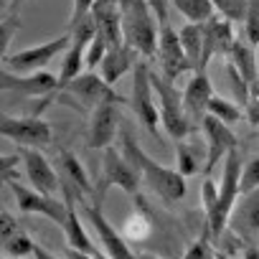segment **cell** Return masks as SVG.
<instances>
[{
    "instance_id": "6da1fadb",
    "label": "cell",
    "mask_w": 259,
    "mask_h": 259,
    "mask_svg": "<svg viewBox=\"0 0 259 259\" xmlns=\"http://www.w3.org/2000/svg\"><path fill=\"white\" fill-rule=\"evenodd\" d=\"M119 150L124 153V158L135 165V170L140 173V181L143 186L155 193L163 203H178L186 198L188 193V186H186V178L176 170V168H168L163 163H158L155 158H150L135 140L133 130H130L124 122H122V130H119Z\"/></svg>"
},
{
    "instance_id": "7a4b0ae2",
    "label": "cell",
    "mask_w": 259,
    "mask_h": 259,
    "mask_svg": "<svg viewBox=\"0 0 259 259\" xmlns=\"http://www.w3.org/2000/svg\"><path fill=\"white\" fill-rule=\"evenodd\" d=\"M122 33L124 44L140 56L150 59L158 54L160 21L155 18L148 0H124L122 3Z\"/></svg>"
},
{
    "instance_id": "3957f363",
    "label": "cell",
    "mask_w": 259,
    "mask_h": 259,
    "mask_svg": "<svg viewBox=\"0 0 259 259\" xmlns=\"http://www.w3.org/2000/svg\"><path fill=\"white\" fill-rule=\"evenodd\" d=\"M241 170H244V160H241L239 150H231L224 160V173H221V181H219V203L203 221V229L208 231V236L213 241H219L221 234L229 229L231 211H234V206L241 196V191H239Z\"/></svg>"
},
{
    "instance_id": "277c9868",
    "label": "cell",
    "mask_w": 259,
    "mask_h": 259,
    "mask_svg": "<svg viewBox=\"0 0 259 259\" xmlns=\"http://www.w3.org/2000/svg\"><path fill=\"white\" fill-rule=\"evenodd\" d=\"M153 89H155V99H158V109H160V124L165 133L178 143V140H186L191 138L193 133V122L186 112V104H183V94L181 89L176 87V81L165 79L160 71L155 74L153 71Z\"/></svg>"
},
{
    "instance_id": "5b68a950",
    "label": "cell",
    "mask_w": 259,
    "mask_h": 259,
    "mask_svg": "<svg viewBox=\"0 0 259 259\" xmlns=\"http://www.w3.org/2000/svg\"><path fill=\"white\" fill-rule=\"evenodd\" d=\"M143 181L140 173L135 170V165L124 158V153H119L117 148H107L102 153V163H99V178L94 183V201L97 206L104 203V196L109 188H122L130 196H138Z\"/></svg>"
},
{
    "instance_id": "8992f818",
    "label": "cell",
    "mask_w": 259,
    "mask_h": 259,
    "mask_svg": "<svg viewBox=\"0 0 259 259\" xmlns=\"http://www.w3.org/2000/svg\"><path fill=\"white\" fill-rule=\"evenodd\" d=\"M127 107L135 112L140 127L155 140H160V109L155 102V89H153V71L150 66L140 59L135 71H133V89L127 97Z\"/></svg>"
},
{
    "instance_id": "52a82bcc",
    "label": "cell",
    "mask_w": 259,
    "mask_h": 259,
    "mask_svg": "<svg viewBox=\"0 0 259 259\" xmlns=\"http://www.w3.org/2000/svg\"><path fill=\"white\" fill-rule=\"evenodd\" d=\"M59 99L64 104L76 107L79 112L81 109H97L102 104H124L127 102L112 89V84H107L102 79V74H94V71H84L74 81H69L59 92Z\"/></svg>"
},
{
    "instance_id": "ba28073f",
    "label": "cell",
    "mask_w": 259,
    "mask_h": 259,
    "mask_svg": "<svg viewBox=\"0 0 259 259\" xmlns=\"http://www.w3.org/2000/svg\"><path fill=\"white\" fill-rule=\"evenodd\" d=\"M69 46H71V33H61L59 38H51L46 44L28 46V49H21L16 54H3V69H11L16 74L44 71L61 51H69Z\"/></svg>"
},
{
    "instance_id": "9c48e42d",
    "label": "cell",
    "mask_w": 259,
    "mask_h": 259,
    "mask_svg": "<svg viewBox=\"0 0 259 259\" xmlns=\"http://www.w3.org/2000/svg\"><path fill=\"white\" fill-rule=\"evenodd\" d=\"M0 135L6 140L16 143L18 148H46L54 138L51 133V124L41 117H33V114H21V117H13V114H3L0 119Z\"/></svg>"
},
{
    "instance_id": "30bf717a",
    "label": "cell",
    "mask_w": 259,
    "mask_h": 259,
    "mask_svg": "<svg viewBox=\"0 0 259 259\" xmlns=\"http://www.w3.org/2000/svg\"><path fill=\"white\" fill-rule=\"evenodd\" d=\"M54 165L61 181V196H74L79 203L94 201V186L89 181V173L71 150H59Z\"/></svg>"
},
{
    "instance_id": "8fae6325",
    "label": "cell",
    "mask_w": 259,
    "mask_h": 259,
    "mask_svg": "<svg viewBox=\"0 0 259 259\" xmlns=\"http://www.w3.org/2000/svg\"><path fill=\"white\" fill-rule=\"evenodd\" d=\"M11 191H13V198H16V206L21 213H38V216H46L49 221L64 226L66 224V201L64 198H56V196H44L38 193L36 188H28V186H21L18 181H8L6 183Z\"/></svg>"
},
{
    "instance_id": "7c38bea8",
    "label": "cell",
    "mask_w": 259,
    "mask_h": 259,
    "mask_svg": "<svg viewBox=\"0 0 259 259\" xmlns=\"http://www.w3.org/2000/svg\"><path fill=\"white\" fill-rule=\"evenodd\" d=\"M201 130H203V138H206V165H203V176H211L216 170V165L224 163L226 155L239 148V140L234 135L231 124L216 119L213 114H206L203 117Z\"/></svg>"
},
{
    "instance_id": "4fadbf2b",
    "label": "cell",
    "mask_w": 259,
    "mask_h": 259,
    "mask_svg": "<svg viewBox=\"0 0 259 259\" xmlns=\"http://www.w3.org/2000/svg\"><path fill=\"white\" fill-rule=\"evenodd\" d=\"M0 87L6 92L28 97V99H46L59 97V76L51 71H33V74H16L11 69L0 71Z\"/></svg>"
},
{
    "instance_id": "5bb4252c",
    "label": "cell",
    "mask_w": 259,
    "mask_h": 259,
    "mask_svg": "<svg viewBox=\"0 0 259 259\" xmlns=\"http://www.w3.org/2000/svg\"><path fill=\"white\" fill-rule=\"evenodd\" d=\"M81 208H84V216L89 219V224H92V229H94V234H97V239H99V244H102V249L109 259H138V251L130 249L124 234L117 231L107 221L102 206L89 201V203H81Z\"/></svg>"
},
{
    "instance_id": "9a60e30c",
    "label": "cell",
    "mask_w": 259,
    "mask_h": 259,
    "mask_svg": "<svg viewBox=\"0 0 259 259\" xmlns=\"http://www.w3.org/2000/svg\"><path fill=\"white\" fill-rule=\"evenodd\" d=\"M158 61H160V74L170 81H178L183 74L193 71L191 69V61L183 51V44H181V33L170 26V23H163L160 26V38H158Z\"/></svg>"
},
{
    "instance_id": "2e32d148",
    "label": "cell",
    "mask_w": 259,
    "mask_h": 259,
    "mask_svg": "<svg viewBox=\"0 0 259 259\" xmlns=\"http://www.w3.org/2000/svg\"><path fill=\"white\" fill-rule=\"evenodd\" d=\"M122 112L119 104H102L92 109L89 133H87V150H107L112 148L114 138H119L122 130Z\"/></svg>"
},
{
    "instance_id": "e0dca14e",
    "label": "cell",
    "mask_w": 259,
    "mask_h": 259,
    "mask_svg": "<svg viewBox=\"0 0 259 259\" xmlns=\"http://www.w3.org/2000/svg\"><path fill=\"white\" fill-rule=\"evenodd\" d=\"M21 160H23V173L31 183V188H36L44 196H56L61 191V181L56 173V165L36 148H23L18 150Z\"/></svg>"
},
{
    "instance_id": "ac0fdd59",
    "label": "cell",
    "mask_w": 259,
    "mask_h": 259,
    "mask_svg": "<svg viewBox=\"0 0 259 259\" xmlns=\"http://www.w3.org/2000/svg\"><path fill=\"white\" fill-rule=\"evenodd\" d=\"M239 36L234 31V23L221 18V16H213L211 21L203 23V61H201V71H206L208 61L213 56H226L231 54V49L236 46Z\"/></svg>"
},
{
    "instance_id": "d6986e66",
    "label": "cell",
    "mask_w": 259,
    "mask_h": 259,
    "mask_svg": "<svg viewBox=\"0 0 259 259\" xmlns=\"http://www.w3.org/2000/svg\"><path fill=\"white\" fill-rule=\"evenodd\" d=\"M211 99H213V84H211L208 74L206 71H196L188 79L186 89H183V104H186V112H188L193 127H201L203 117L208 114Z\"/></svg>"
},
{
    "instance_id": "ffe728a7",
    "label": "cell",
    "mask_w": 259,
    "mask_h": 259,
    "mask_svg": "<svg viewBox=\"0 0 259 259\" xmlns=\"http://www.w3.org/2000/svg\"><path fill=\"white\" fill-rule=\"evenodd\" d=\"M229 231H234L249 244L259 236V191L239 196L229 219Z\"/></svg>"
},
{
    "instance_id": "44dd1931",
    "label": "cell",
    "mask_w": 259,
    "mask_h": 259,
    "mask_svg": "<svg viewBox=\"0 0 259 259\" xmlns=\"http://www.w3.org/2000/svg\"><path fill=\"white\" fill-rule=\"evenodd\" d=\"M138 56H140V54H138L135 49H130L127 44L109 46L107 56H104L102 64H99L102 79H104L107 84H117L127 71H135V66H138V61H140Z\"/></svg>"
},
{
    "instance_id": "7402d4cb",
    "label": "cell",
    "mask_w": 259,
    "mask_h": 259,
    "mask_svg": "<svg viewBox=\"0 0 259 259\" xmlns=\"http://www.w3.org/2000/svg\"><path fill=\"white\" fill-rule=\"evenodd\" d=\"M229 66L244 79V84H249V89L254 84H259V64H256V46L246 41V36L241 33L236 46L229 54Z\"/></svg>"
},
{
    "instance_id": "603a6c76",
    "label": "cell",
    "mask_w": 259,
    "mask_h": 259,
    "mask_svg": "<svg viewBox=\"0 0 259 259\" xmlns=\"http://www.w3.org/2000/svg\"><path fill=\"white\" fill-rule=\"evenodd\" d=\"M64 201H66V208H69V213H66V224L61 226L64 229V234H66V244L71 246V249H79V251H87V254H99V249L92 244V239L87 236V231H84V226H81V219H79V211H76V198L74 196H61Z\"/></svg>"
},
{
    "instance_id": "cb8c5ba5",
    "label": "cell",
    "mask_w": 259,
    "mask_h": 259,
    "mask_svg": "<svg viewBox=\"0 0 259 259\" xmlns=\"http://www.w3.org/2000/svg\"><path fill=\"white\" fill-rule=\"evenodd\" d=\"M153 229H155V226H153V213H150L148 201L140 198V196H135V211H133V216L122 224L124 239H127V241H135V244H143V241L150 239Z\"/></svg>"
},
{
    "instance_id": "d4e9b609",
    "label": "cell",
    "mask_w": 259,
    "mask_h": 259,
    "mask_svg": "<svg viewBox=\"0 0 259 259\" xmlns=\"http://www.w3.org/2000/svg\"><path fill=\"white\" fill-rule=\"evenodd\" d=\"M203 165H206V148L198 140L186 138V140H178L176 143V170L183 178L196 176Z\"/></svg>"
},
{
    "instance_id": "484cf974",
    "label": "cell",
    "mask_w": 259,
    "mask_h": 259,
    "mask_svg": "<svg viewBox=\"0 0 259 259\" xmlns=\"http://www.w3.org/2000/svg\"><path fill=\"white\" fill-rule=\"evenodd\" d=\"M181 44H183V51L191 61V69L193 74L201 71V61H203V23H186L181 31Z\"/></svg>"
},
{
    "instance_id": "4316f807",
    "label": "cell",
    "mask_w": 259,
    "mask_h": 259,
    "mask_svg": "<svg viewBox=\"0 0 259 259\" xmlns=\"http://www.w3.org/2000/svg\"><path fill=\"white\" fill-rule=\"evenodd\" d=\"M170 3L186 18V23H206L216 16L213 0H170Z\"/></svg>"
},
{
    "instance_id": "83f0119b",
    "label": "cell",
    "mask_w": 259,
    "mask_h": 259,
    "mask_svg": "<svg viewBox=\"0 0 259 259\" xmlns=\"http://www.w3.org/2000/svg\"><path fill=\"white\" fill-rule=\"evenodd\" d=\"M0 246H3L6 259H28V256H33L36 241H33L28 234L18 231L16 236H11V239H6V241H0Z\"/></svg>"
},
{
    "instance_id": "f1b7e54d",
    "label": "cell",
    "mask_w": 259,
    "mask_h": 259,
    "mask_svg": "<svg viewBox=\"0 0 259 259\" xmlns=\"http://www.w3.org/2000/svg\"><path fill=\"white\" fill-rule=\"evenodd\" d=\"M208 114H213L216 119H221V122H226V124H234V122L241 119L244 109H241V104H234L231 99H224V97L213 94V99H211V104H208Z\"/></svg>"
},
{
    "instance_id": "f546056e",
    "label": "cell",
    "mask_w": 259,
    "mask_h": 259,
    "mask_svg": "<svg viewBox=\"0 0 259 259\" xmlns=\"http://www.w3.org/2000/svg\"><path fill=\"white\" fill-rule=\"evenodd\" d=\"M213 8L221 18L231 23H244L249 13V0H213Z\"/></svg>"
},
{
    "instance_id": "4dcf8cb0",
    "label": "cell",
    "mask_w": 259,
    "mask_h": 259,
    "mask_svg": "<svg viewBox=\"0 0 259 259\" xmlns=\"http://www.w3.org/2000/svg\"><path fill=\"white\" fill-rule=\"evenodd\" d=\"M216 246H213V239L208 236V231L203 229V234L186 249V254H183V259H216Z\"/></svg>"
},
{
    "instance_id": "1f68e13d",
    "label": "cell",
    "mask_w": 259,
    "mask_h": 259,
    "mask_svg": "<svg viewBox=\"0 0 259 259\" xmlns=\"http://www.w3.org/2000/svg\"><path fill=\"white\" fill-rule=\"evenodd\" d=\"M239 191H241V196H246L251 191H259V158H251V160L244 163Z\"/></svg>"
},
{
    "instance_id": "d6a6232c",
    "label": "cell",
    "mask_w": 259,
    "mask_h": 259,
    "mask_svg": "<svg viewBox=\"0 0 259 259\" xmlns=\"http://www.w3.org/2000/svg\"><path fill=\"white\" fill-rule=\"evenodd\" d=\"M107 51H109V41H107L102 33H97L94 41H92L89 49H87V69H89V71L99 69V64H102V59L107 56Z\"/></svg>"
},
{
    "instance_id": "836d02e7",
    "label": "cell",
    "mask_w": 259,
    "mask_h": 259,
    "mask_svg": "<svg viewBox=\"0 0 259 259\" xmlns=\"http://www.w3.org/2000/svg\"><path fill=\"white\" fill-rule=\"evenodd\" d=\"M249 44H254L259 49V0H249V13H246V21H244V31Z\"/></svg>"
},
{
    "instance_id": "e575fe53",
    "label": "cell",
    "mask_w": 259,
    "mask_h": 259,
    "mask_svg": "<svg viewBox=\"0 0 259 259\" xmlns=\"http://www.w3.org/2000/svg\"><path fill=\"white\" fill-rule=\"evenodd\" d=\"M201 203H203L206 216H208V213L216 208V203H219V183H213L211 176H206L203 183H201Z\"/></svg>"
},
{
    "instance_id": "d590c367",
    "label": "cell",
    "mask_w": 259,
    "mask_h": 259,
    "mask_svg": "<svg viewBox=\"0 0 259 259\" xmlns=\"http://www.w3.org/2000/svg\"><path fill=\"white\" fill-rule=\"evenodd\" d=\"M244 114H246L251 127H259V84H254L249 89V102L244 107Z\"/></svg>"
},
{
    "instance_id": "8d00e7d4",
    "label": "cell",
    "mask_w": 259,
    "mask_h": 259,
    "mask_svg": "<svg viewBox=\"0 0 259 259\" xmlns=\"http://www.w3.org/2000/svg\"><path fill=\"white\" fill-rule=\"evenodd\" d=\"M18 231H21V224H18V219H16L11 211H3V213H0V241H6V239L16 236Z\"/></svg>"
},
{
    "instance_id": "74e56055",
    "label": "cell",
    "mask_w": 259,
    "mask_h": 259,
    "mask_svg": "<svg viewBox=\"0 0 259 259\" xmlns=\"http://www.w3.org/2000/svg\"><path fill=\"white\" fill-rule=\"evenodd\" d=\"M97 0H74V8H71V18H69V28H74L76 23H81L87 16H92Z\"/></svg>"
},
{
    "instance_id": "f35d334b",
    "label": "cell",
    "mask_w": 259,
    "mask_h": 259,
    "mask_svg": "<svg viewBox=\"0 0 259 259\" xmlns=\"http://www.w3.org/2000/svg\"><path fill=\"white\" fill-rule=\"evenodd\" d=\"M148 3H150L155 18L160 21V26L163 23H170V18H168V3H170V0H148Z\"/></svg>"
},
{
    "instance_id": "ab89813d",
    "label": "cell",
    "mask_w": 259,
    "mask_h": 259,
    "mask_svg": "<svg viewBox=\"0 0 259 259\" xmlns=\"http://www.w3.org/2000/svg\"><path fill=\"white\" fill-rule=\"evenodd\" d=\"M66 259H97V256H94V254H87V251H79V249L66 246Z\"/></svg>"
},
{
    "instance_id": "60d3db41",
    "label": "cell",
    "mask_w": 259,
    "mask_h": 259,
    "mask_svg": "<svg viewBox=\"0 0 259 259\" xmlns=\"http://www.w3.org/2000/svg\"><path fill=\"white\" fill-rule=\"evenodd\" d=\"M33 259H56L46 246H41V244H36V249H33Z\"/></svg>"
},
{
    "instance_id": "b9f144b4",
    "label": "cell",
    "mask_w": 259,
    "mask_h": 259,
    "mask_svg": "<svg viewBox=\"0 0 259 259\" xmlns=\"http://www.w3.org/2000/svg\"><path fill=\"white\" fill-rule=\"evenodd\" d=\"M244 259H259V246L246 244V246H244Z\"/></svg>"
},
{
    "instance_id": "7bdbcfd3",
    "label": "cell",
    "mask_w": 259,
    "mask_h": 259,
    "mask_svg": "<svg viewBox=\"0 0 259 259\" xmlns=\"http://www.w3.org/2000/svg\"><path fill=\"white\" fill-rule=\"evenodd\" d=\"M21 3H23V0H11V3H8V13H6V16H16V13H18V8H21Z\"/></svg>"
},
{
    "instance_id": "ee69618b",
    "label": "cell",
    "mask_w": 259,
    "mask_h": 259,
    "mask_svg": "<svg viewBox=\"0 0 259 259\" xmlns=\"http://www.w3.org/2000/svg\"><path fill=\"white\" fill-rule=\"evenodd\" d=\"M138 259H160V256H155L150 251H138Z\"/></svg>"
},
{
    "instance_id": "f6af8a7d",
    "label": "cell",
    "mask_w": 259,
    "mask_h": 259,
    "mask_svg": "<svg viewBox=\"0 0 259 259\" xmlns=\"http://www.w3.org/2000/svg\"><path fill=\"white\" fill-rule=\"evenodd\" d=\"M216 259H234V256H229V254H224V251H216Z\"/></svg>"
}]
</instances>
